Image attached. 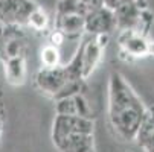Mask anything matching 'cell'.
<instances>
[{
  "label": "cell",
  "instance_id": "3957f363",
  "mask_svg": "<svg viewBox=\"0 0 154 152\" xmlns=\"http://www.w3.org/2000/svg\"><path fill=\"white\" fill-rule=\"evenodd\" d=\"M5 76L9 84L20 85L25 82L26 78V62L25 53H18L5 58Z\"/></svg>",
  "mask_w": 154,
  "mask_h": 152
},
{
  "label": "cell",
  "instance_id": "5b68a950",
  "mask_svg": "<svg viewBox=\"0 0 154 152\" xmlns=\"http://www.w3.org/2000/svg\"><path fill=\"white\" fill-rule=\"evenodd\" d=\"M137 139L145 152H154V110L145 113V117L137 129Z\"/></svg>",
  "mask_w": 154,
  "mask_h": 152
},
{
  "label": "cell",
  "instance_id": "277c9868",
  "mask_svg": "<svg viewBox=\"0 0 154 152\" xmlns=\"http://www.w3.org/2000/svg\"><path fill=\"white\" fill-rule=\"evenodd\" d=\"M119 47H121V53L128 55L130 58L145 56L149 53V44L145 43L142 38L136 37L134 34L124 35L119 40Z\"/></svg>",
  "mask_w": 154,
  "mask_h": 152
},
{
  "label": "cell",
  "instance_id": "7a4b0ae2",
  "mask_svg": "<svg viewBox=\"0 0 154 152\" xmlns=\"http://www.w3.org/2000/svg\"><path fill=\"white\" fill-rule=\"evenodd\" d=\"M52 139L60 152H95L93 122L89 117L57 114Z\"/></svg>",
  "mask_w": 154,
  "mask_h": 152
},
{
  "label": "cell",
  "instance_id": "8992f818",
  "mask_svg": "<svg viewBox=\"0 0 154 152\" xmlns=\"http://www.w3.org/2000/svg\"><path fill=\"white\" fill-rule=\"evenodd\" d=\"M41 62H43V67H57V66H60L58 47L54 46V44L46 46L41 50Z\"/></svg>",
  "mask_w": 154,
  "mask_h": 152
},
{
  "label": "cell",
  "instance_id": "52a82bcc",
  "mask_svg": "<svg viewBox=\"0 0 154 152\" xmlns=\"http://www.w3.org/2000/svg\"><path fill=\"white\" fill-rule=\"evenodd\" d=\"M64 38H66V35H64L61 31H55V32L51 35V44H54V46L58 47L60 44H63Z\"/></svg>",
  "mask_w": 154,
  "mask_h": 152
},
{
  "label": "cell",
  "instance_id": "6da1fadb",
  "mask_svg": "<svg viewBox=\"0 0 154 152\" xmlns=\"http://www.w3.org/2000/svg\"><path fill=\"white\" fill-rule=\"evenodd\" d=\"M143 117L140 99L119 73H113L108 84V119L115 133L122 139H131Z\"/></svg>",
  "mask_w": 154,
  "mask_h": 152
}]
</instances>
